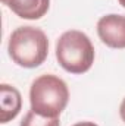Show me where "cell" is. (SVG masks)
<instances>
[{
	"label": "cell",
	"instance_id": "6da1fadb",
	"mask_svg": "<svg viewBox=\"0 0 125 126\" xmlns=\"http://www.w3.org/2000/svg\"><path fill=\"white\" fill-rule=\"evenodd\" d=\"M7 51L18 66L25 69L37 67L44 63L49 54L47 35L35 27H18L9 37Z\"/></svg>",
	"mask_w": 125,
	"mask_h": 126
},
{
	"label": "cell",
	"instance_id": "7a4b0ae2",
	"mask_svg": "<svg viewBox=\"0 0 125 126\" xmlns=\"http://www.w3.org/2000/svg\"><path fill=\"white\" fill-rule=\"evenodd\" d=\"M69 101L66 82L56 75L47 73L34 79L30 90L31 110L44 117H59Z\"/></svg>",
	"mask_w": 125,
	"mask_h": 126
},
{
	"label": "cell",
	"instance_id": "3957f363",
	"mask_svg": "<svg viewBox=\"0 0 125 126\" xmlns=\"http://www.w3.org/2000/svg\"><path fill=\"white\" fill-rule=\"evenodd\" d=\"M94 46L87 34L78 30L63 32L56 43L58 63L69 73L80 75L91 69L94 63Z\"/></svg>",
	"mask_w": 125,
	"mask_h": 126
},
{
	"label": "cell",
	"instance_id": "277c9868",
	"mask_svg": "<svg viewBox=\"0 0 125 126\" xmlns=\"http://www.w3.org/2000/svg\"><path fill=\"white\" fill-rule=\"evenodd\" d=\"M97 34L103 44L110 48H125V16L106 15L97 22Z\"/></svg>",
	"mask_w": 125,
	"mask_h": 126
},
{
	"label": "cell",
	"instance_id": "5b68a950",
	"mask_svg": "<svg viewBox=\"0 0 125 126\" xmlns=\"http://www.w3.org/2000/svg\"><path fill=\"white\" fill-rule=\"evenodd\" d=\"M16 16L28 21L43 18L50 7V0H1Z\"/></svg>",
	"mask_w": 125,
	"mask_h": 126
},
{
	"label": "cell",
	"instance_id": "8992f818",
	"mask_svg": "<svg viewBox=\"0 0 125 126\" xmlns=\"http://www.w3.org/2000/svg\"><path fill=\"white\" fill-rule=\"evenodd\" d=\"M22 109V97L21 93L7 84L0 85V120L1 123H7L15 119Z\"/></svg>",
	"mask_w": 125,
	"mask_h": 126
},
{
	"label": "cell",
	"instance_id": "52a82bcc",
	"mask_svg": "<svg viewBox=\"0 0 125 126\" xmlns=\"http://www.w3.org/2000/svg\"><path fill=\"white\" fill-rule=\"evenodd\" d=\"M19 126H61L59 117H44L30 110Z\"/></svg>",
	"mask_w": 125,
	"mask_h": 126
},
{
	"label": "cell",
	"instance_id": "ba28073f",
	"mask_svg": "<svg viewBox=\"0 0 125 126\" xmlns=\"http://www.w3.org/2000/svg\"><path fill=\"white\" fill-rule=\"evenodd\" d=\"M119 116H121L122 122L125 123V98L122 100V103H121V106H119Z\"/></svg>",
	"mask_w": 125,
	"mask_h": 126
},
{
	"label": "cell",
	"instance_id": "9c48e42d",
	"mask_svg": "<svg viewBox=\"0 0 125 126\" xmlns=\"http://www.w3.org/2000/svg\"><path fill=\"white\" fill-rule=\"evenodd\" d=\"M72 126H97V125L93 123V122H78V123H75Z\"/></svg>",
	"mask_w": 125,
	"mask_h": 126
},
{
	"label": "cell",
	"instance_id": "30bf717a",
	"mask_svg": "<svg viewBox=\"0 0 125 126\" xmlns=\"http://www.w3.org/2000/svg\"><path fill=\"white\" fill-rule=\"evenodd\" d=\"M118 1H119V4H121V6L125 9V0H118Z\"/></svg>",
	"mask_w": 125,
	"mask_h": 126
}]
</instances>
